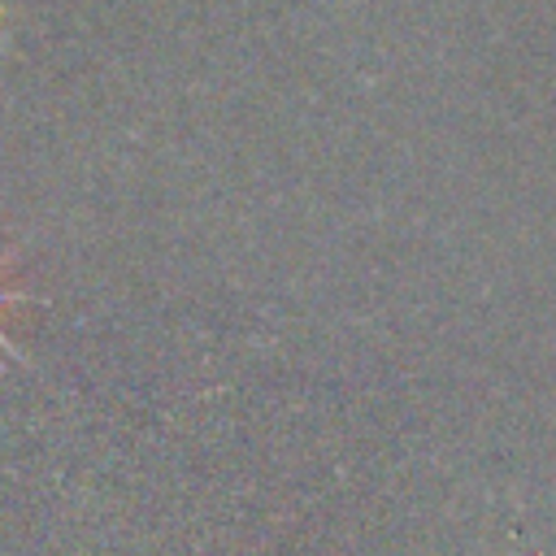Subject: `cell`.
I'll list each match as a JSON object with an SVG mask.
<instances>
[{
	"label": "cell",
	"mask_w": 556,
	"mask_h": 556,
	"mask_svg": "<svg viewBox=\"0 0 556 556\" xmlns=\"http://www.w3.org/2000/svg\"><path fill=\"white\" fill-rule=\"evenodd\" d=\"M26 300H30L26 291H13V287H4V265H0V313H4L9 304H26ZM0 352H9L13 361H26V356H22V348H17V343L4 334V326H0ZM26 365H30V361H26Z\"/></svg>",
	"instance_id": "6da1fadb"
}]
</instances>
